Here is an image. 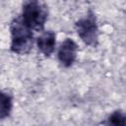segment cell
<instances>
[{"label": "cell", "mask_w": 126, "mask_h": 126, "mask_svg": "<svg viewBox=\"0 0 126 126\" xmlns=\"http://www.w3.org/2000/svg\"><path fill=\"white\" fill-rule=\"evenodd\" d=\"M11 33V45L10 49L12 52L24 55L28 54L33 45V33L32 30L30 29L21 18H15L10 24Z\"/></svg>", "instance_id": "obj_1"}, {"label": "cell", "mask_w": 126, "mask_h": 126, "mask_svg": "<svg viewBox=\"0 0 126 126\" xmlns=\"http://www.w3.org/2000/svg\"><path fill=\"white\" fill-rule=\"evenodd\" d=\"M47 9L39 0H25L21 20L32 31H42L47 20Z\"/></svg>", "instance_id": "obj_2"}, {"label": "cell", "mask_w": 126, "mask_h": 126, "mask_svg": "<svg viewBox=\"0 0 126 126\" xmlns=\"http://www.w3.org/2000/svg\"><path fill=\"white\" fill-rule=\"evenodd\" d=\"M75 29L80 38L89 46L95 47L98 43V27L94 13L89 10L88 14L75 23Z\"/></svg>", "instance_id": "obj_3"}, {"label": "cell", "mask_w": 126, "mask_h": 126, "mask_svg": "<svg viewBox=\"0 0 126 126\" xmlns=\"http://www.w3.org/2000/svg\"><path fill=\"white\" fill-rule=\"evenodd\" d=\"M77 50H78L77 43L70 37L65 38L64 41L60 44V47L57 52V57L61 66L65 68L71 67L76 60Z\"/></svg>", "instance_id": "obj_4"}, {"label": "cell", "mask_w": 126, "mask_h": 126, "mask_svg": "<svg viewBox=\"0 0 126 126\" xmlns=\"http://www.w3.org/2000/svg\"><path fill=\"white\" fill-rule=\"evenodd\" d=\"M36 45L38 50L46 57H49L55 49L56 45V33L52 31L43 32L36 38Z\"/></svg>", "instance_id": "obj_5"}, {"label": "cell", "mask_w": 126, "mask_h": 126, "mask_svg": "<svg viewBox=\"0 0 126 126\" xmlns=\"http://www.w3.org/2000/svg\"><path fill=\"white\" fill-rule=\"evenodd\" d=\"M13 108V97L10 94L0 91V120L10 116Z\"/></svg>", "instance_id": "obj_6"}, {"label": "cell", "mask_w": 126, "mask_h": 126, "mask_svg": "<svg viewBox=\"0 0 126 126\" xmlns=\"http://www.w3.org/2000/svg\"><path fill=\"white\" fill-rule=\"evenodd\" d=\"M125 115L123 112H121L120 110H115L114 112H112L108 118H107V124H111V125H122L124 126L126 124V119H125Z\"/></svg>", "instance_id": "obj_7"}]
</instances>
